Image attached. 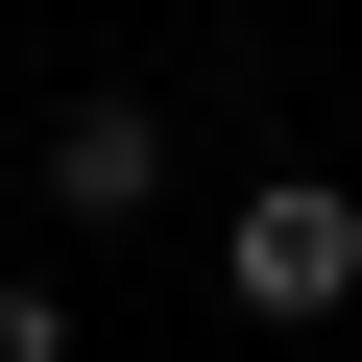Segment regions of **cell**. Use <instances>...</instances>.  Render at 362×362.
Returning <instances> with one entry per match:
<instances>
[{
	"instance_id": "cell-1",
	"label": "cell",
	"mask_w": 362,
	"mask_h": 362,
	"mask_svg": "<svg viewBox=\"0 0 362 362\" xmlns=\"http://www.w3.org/2000/svg\"><path fill=\"white\" fill-rule=\"evenodd\" d=\"M218 290H242L266 338H314V314H362V194H338V169H266V194L218 218Z\"/></svg>"
},
{
	"instance_id": "cell-2",
	"label": "cell",
	"mask_w": 362,
	"mask_h": 362,
	"mask_svg": "<svg viewBox=\"0 0 362 362\" xmlns=\"http://www.w3.org/2000/svg\"><path fill=\"white\" fill-rule=\"evenodd\" d=\"M145 194H169V121H145V97H73V121H49V218H97V242H121Z\"/></svg>"
},
{
	"instance_id": "cell-3",
	"label": "cell",
	"mask_w": 362,
	"mask_h": 362,
	"mask_svg": "<svg viewBox=\"0 0 362 362\" xmlns=\"http://www.w3.org/2000/svg\"><path fill=\"white\" fill-rule=\"evenodd\" d=\"M0 362H73V314H49V290H25V266H0Z\"/></svg>"
}]
</instances>
